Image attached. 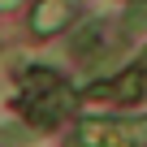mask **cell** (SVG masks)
<instances>
[{
    "mask_svg": "<svg viewBox=\"0 0 147 147\" xmlns=\"http://www.w3.org/2000/svg\"><path fill=\"white\" fill-rule=\"evenodd\" d=\"M147 121H91L78 134V147H143Z\"/></svg>",
    "mask_w": 147,
    "mask_h": 147,
    "instance_id": "obj_1",
    "label": "cell"
},
{
    "mask_svg": "<svg viewBox=\"0 0 147 147\" xmlns=\"http://www.w3.org/2000/svg\"><path fill=\"white\" fill-rule=\"evenodd\" d=\"M95 100H121V104H134V100H147V56L134 65V69H125L121 78H113V82H104V87H95L91 91Z\"/></svg>",
    "mask_w": 147,
    "mask_h": 147,
    "instance_id": "obj_2",
    "label": "cell"
},
{
    "mask_svg": "<svg viewBox=\"0 0 147 147\" xmlns=\"http://www.w3.org/2000/svg\"><path fill=\"white\" fill-rule=\"evenodd\" d=\"M74 5H78V0H43V5L35 9V30H39V35L61 30V26H65V18L74 13Z\"/></svg>",
    "mask_w": 147,
    "mask_h": 147,
    "instance_id": "obj_3",
    "label": "cell"
},
{
    "mask_svg": "<svg viewBox=\"0 0 147 147\" xmlns=\"http://www.w3.org/2000/svg\"><path fill=\"white\" fill-rule=\"evenodd\" d=\"M143 26H147V0L130 5V13H125V30H143Z\"/></svg>",
    "mask_w": 147,
    "mask_h": 147,
    "instance_id": "obj_4",
    "label": "cell"
},
{
    "mask_svg": "<svg viewBox=\"0 0 147 147\" xmlns=\"http://www.w3.org/2000/svg\"><path fill=\"white\" fill-rule=\"evenodd\" d=\"M9 5H18V0H0V9H9Z\"/></svg>",
    "mask_w": 147,
    "mask_h": 147,
    "instance_id": "obj_5",
    "label": "cell"
}]
</instances>
